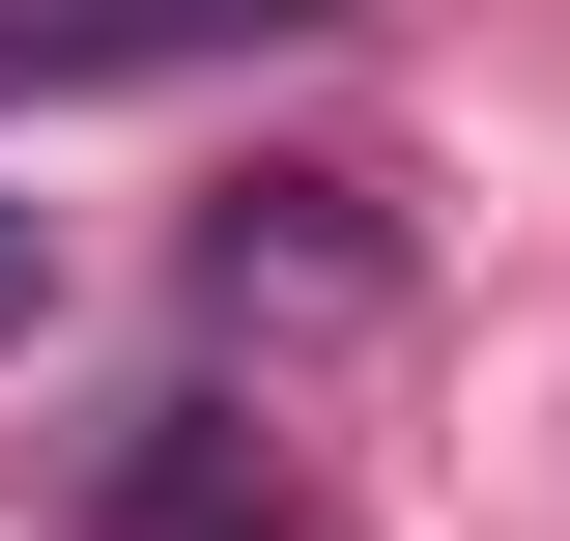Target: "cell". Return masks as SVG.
<instances>
[{
  "instance_id": "cell-1",
  "label": "cell",
  "mask_w": 570,
  "mask_h": 541,
  "mask_svg": "<svg viewBox=\"0 0 570 541\" xmlns=\"http://www.w3.org/2000/svg\"><path fill=\"white\" fill-rule=\"evenodd\" d=\"M200 314L228 342H343V314H400V228L343 171H257V200H200Z\"/></svg>"
},
{
  "instance_id": "cell-2",
  "label": "cell",
  "mask_w": 570,
  "mask_h": 541,
  "mask_svg": "<svg viewBox=\"0 0 570 541\" xmlns=\"http://www.w3.org/2000/svg\"><path fill=\"white\" fill-rule=\"evenodd\" d=\"M228 29H314V0H0V115H29V86H171V58H228Z\"/></svg>"
},
{
  "instance_id": "cell-3",
  "label": "cell",
  "mask_w": 570,
  "mask_h": 541,
  "mask_svg": "<svg viewBox=\"0 0 570 541\" xmlns=\"http://www.w3.org/2000/svg\"><path fill=\"white\" fill-rule=\"evenodd\" d=\"M29 285H58V228H29V200H0V342H29Z\"/></svg>"
}]
</instances>
